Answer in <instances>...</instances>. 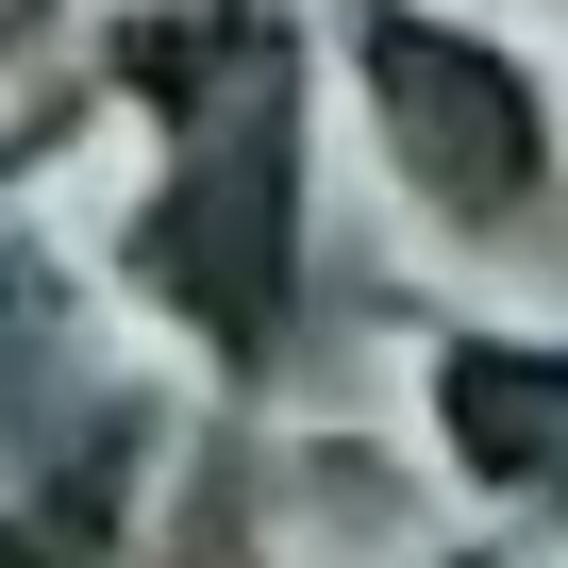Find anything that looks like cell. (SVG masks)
Segmentation results:
<instances>
[{"label": "cell", "mask_w": 568, "mask_h": 568, "mask_svg": "<svg viewBox=\"0 0 568 568\" xmlns=\"http://www.w3.org/2000/svg\"><path fill=\"white\" fill-rule=\"evenodd\" d=\"M385 118L418 134V168L452 184V201H518V101L485 84V51H435V34H385Z\"/></svg>", "instance_id": "obj_1"}]
</instances>
